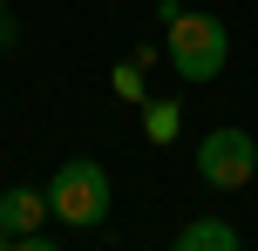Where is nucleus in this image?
<instances>
[{"label": "nucleus", "instance_id": "obj_4", "mask_svg": "<svg viewBox=\"0 0 258 251\" xmlns=\"http://www.w3.org/2000/svg\"><path fill=\"white\" fill-rule=\"evenodd\" d=\"M41 224H48V190H34V184H7L0 190V231L7 238H27Z\"/></svg>", "mask_w": 258, "mask_h": 251}, {"label": "nucleus", "instance_id": "obj_1", "mask_svg": "<svg viewBox=\"0 0 258 251\" xmlns=\"http://www.w3.org/2000/svg\"><path fill=\"white\" fill-rule=\"evenodd\" d=\"M163 54H170V68H177V81L204 89V81H218L224 61H231V27H224L218 14H204V7H177L163 21Z\"/></svg>", "mask_w": 258, "mask_h": 251}, {"label": "nucleus", "instance_id": "obj_10", "mask_svg": "<svg viewBox=\"0 0 258 251\" xmlns=\"http://www.w3.org/2000/svg\"><path fill=\"white\" fill-rule=\"evenodd\" d=\"M0 54H7V41H0Z\"/></svg>", "mask_w": 258, "mask_h": 251}, {"label": "nucleus", "instance_id": "obj_6", "mask_svg": "<svg viewBox=\"0 0 258 251\" xmlns=\"http://www.w3.org/2000/svg\"><path fill=\"white\" fill-rule=\"evenodd\" d=\"M143 129H150V143H177L183 109H177V102H143Z\"/></svg>", "mask_w": 258, "mask_h": 251}, {"label": "nucleus", "instance_id": "obj_2", "mask_svg": "<svg viewBox=\"0 0 258 251\" xmlns=\"http://www.w3.org/2000/svg\"><path fill=\"white\" fill-rule=\"evenodd\" d=\"M48 217H61L68 231H95L109 217V170L95 156H68L48 177Z\"/></svg>", "mask_w": 258, "mask_h": 251}, {"label": "nucleus", "instance_id": "obj_7", "mask_svg": "<svg viewBox=\"0 0 258 251\" xmlns=\"http://www.w3.org/2000/svg\"><path fill=\"white\" fill-rule=\"evenodd\" d=\"M116 95H122V102H150V89H143V68H136V61L116 68Z\"/></svg>", "mask_w": 258, "mask_h": 251}, {"label": "nucleus", "instance_id": "obj_5", "mask_svg": "<svg viewBox=\"0 0 258 251\" xmlns=\"http://www.w3.org/2000/svg\"><path fill=\"white\" fill-rule=\"evenodd\" d=\"M170 251H245V244H238V224H231V217H197V224L177 231Z\"/></svg>", "mask_w": 258, "mask_h": 251}, {"label": "nucleus", "instance_id": "obj_8", "mask_svg": "<svg viewBox=\"0 0 258 251\" xmlns=\"http://www.w3.org/2000/svg\"><path fill=\"white\" fill-rule=\"evenodd\" d=\"M14 251H61L54 238H41V231H27V238H14Z\"/></svg>", "mask_w": 258, "mask_h": 251}, {"label": "nucleus", "instance_id": "obj_3", "mask_svg": "<svg viewBox=\"0 0 258 251\" xmlns=\"http://www.w3.org/2000/svg\"><path fill=\"white\" fill-rule=\"evenodd\" d=\"M197 177H204L211 190H245L258 177L251 129H204V143H197Z\"/></svg>", "mask_w": 258, "mask_h": 251}, {"label": "nucleus", "instance_id": "obj_11", "mask_svg": "<svg viewBox=\"0 0 258 251\" xmlns=\"http://www.w3.org/2000/svg\"><path fill=\"white\" fill-rule=\"evenodd\" d=\"M0 14H7V0H0Z\"/></svg>", "mask_w": 258, "mask_h": 251}, {"label": "nucleus", "instance_id": "obj_9", "mask_svg": "<svg viewBox=\"0 0 258 251\" xmlns=\"http://www.w3.org/2000/svg\"><path fill=\"white\" fill-rule=\"evenodd\" d=\"M0 251H14V238H7V231H0Z\"/></svg>", "mask_w": 258, "mask_h": 251}]
</instances>
